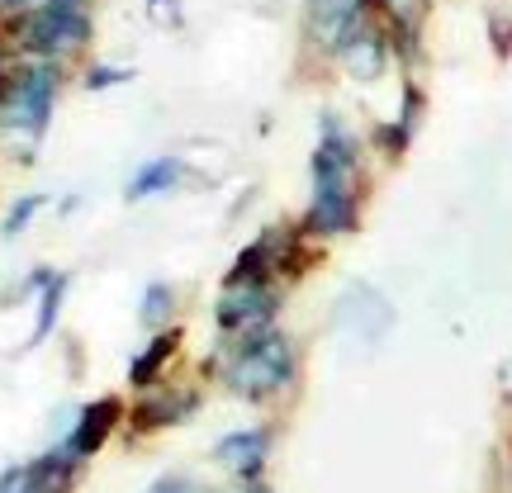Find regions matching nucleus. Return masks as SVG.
<instances>
[{"instance_id": "1", "label": "nucleus", "mask_w": 512, "mask_h": 493, "mask_svg": "<svg viewBox=\"0 0 512 493\" xmlns=\"http://www.w3.org/2000/svg\"><path fill=\"white\" fill-rule=\"evenodd\" d=\"M366 195V147L342 114L323 110L318 114V143L309 157V204L299 214V228L323 247L337 238H351V233H361Z\"/></svg>"}, {"instance_id": "2", "label": "nucleus", "mask_w": 512, "mask_h": 493, "mask_svg": "<svg viewBox=\"0 0 512 493\" xmlns=\"http://www.w3.org/2000/svg\"><path fill=\"white\" fill-rule=\"evenodd\" d=\"M204 384L219 380L228 399L247 403V408H280L285 399L299 394V342L285 328H261L247 337H214V351L200 366Z\"/></svg>"}, {"instance_id": "3", "label": "nucleus", "mask_w": 512, "mask_h": 493, "mask_svg": "<svg viewBox=\"0 0 512 493\" xmlns=\"http://www.w3.org/2000/svg\"><path fill=\"white\" fill-rule=\"evenodd\" d=\"M62 62H43V57H15V67L0 86V138L10 147L15 162H34L38 143L48 138L57 114V95H62Z\"/></svg>"}, {"instance_id": "4", "label": "nucleus", "mask_w": 512, "mask_h": 493, "mask_svg": "<svg viewBox=\"0 0 512 493\" xmlns=\"http://www.w3.org/2000/svg\"><path fill=\"white\" fill-rule=\"evenodd\" d=\"M5 38L10 48L24 57H43V62H72L91 48L95 15L86 0H38L34 10L5 19Z\"/></svg>"}, {"instance_id": "5", "label": "nucleus", "mask_w": 512, "mask_h": 493, "mask_svg": "<svg viewBox=\"0 0 512 493\" xmlns=\"http://www.w3.org/2000/svg\"><path fill=\"white\" fill-rule=\"evenodd\" d=\"M204 399H209L204 380H166L157 389H143V394L128 399L124 437L147 441L171 432V427H185V422H195L204 413Z\"/></svg>"}, {"instance_id": "6", "label": "nucleus", "mask_w": 512, "mask_h": 493, "mask_svg": "<svg viewBox=\"0 0 512 493\" xmlns=\"http://www.w3.org/2000/svg\"><path fill=\"white\" fill-rule=\"evenodd\" d=\"M290 304V290L280 280L266 285H219L214 294V337H247L261 328H280V313Z\"/></svg>"}, {"instance_id": "7", "label": "nucleus", "mask_w": 512, "mask_h": 493, "mask_svg": "<svg viewBox=\"0 0 512 493\" xmlns=\"http://www.w3.org/2000/svg\"><path fill=\"white\" fill-rule=\"evenodd\" d=\"M332 328L342 332L347 342H356V347H375L394 328V304L370 280H347L337 304H332Z\"/></svg>"}, {"instance_id": "8", "label": "nucleus", "mask_w": 512, "mask_h": 493, "mask_svg": "<svg viewBox=\"0 0 512 493\" xmlns=\"http://www.w3.org/2000/svg\"><path fill=\"white\" fill-rule=\"evenodd\" d=\"M275 456V422H247V427H233L214 441V465H219L223 479H233V489L242 484H261L266 470H271Z\"/></svg>"}, {"instance_id": "9", "label": "nucleus", "mask_w": 512, "mask_h": 493, "mask_svg": "<svg viewBox=\"0 0 512 493\" xmlns=\"http://www.w3.org/2000/svg\"><path fill=\"white\" fill-rule=\"evenodd\" d=\"M124 418H128V399H124V394H100V399L81 403L76 427L62 441L76 451V460H86V465H91V460L100 456V451H105L119 432H124Z\"/></svg>"}, {"instance_id": "10", "label": "nucleus", "mask_w": 512, "mask_h": 493, "mask_svg": "<svg viewBox=\"0 0 512 493\" xmlns=\"http://www.w3.org/2000/svg\"><path fill=\"white\" fill-rule=\"evenodd\" d=\"M380 0H309V19H304V34L318 53H337L370 15H375Z\"/></svg>"}, {"instance_id": "11", "label": "nucleus", "mask_w": 512, "mask_h": 493, "mask_svg": "<svg viewBox=\"0 0 512 493\" xmlns=\"http://www.w3.org/2000/svg\"><path fill=\"white\" fill-rule=\"evenodd\" d=\"M337 67L351 76V81H361V86H370V81H380L384 67L394 62V48H389V34H384V19L370 15L356 34L337 48Z\"/></svg>"}, {"instance_id": "12", "label": "nucleus", "mask_w": 512, "mask_h": 493, "mask_svg": "<svg viewBox=\"0 0 512 493\" xmlns=\"http://www.w3.org/2000/svg\"><path fill=\"white\" fill-rule=\"evenodd\" d=\"M195 176V166L185 152H157L128 171L124 181V200L128 204H143V200H162V195H176L185 181Z\"/></svg>"}, {"instance_id": "13", "label": "nucleus", "mask_w": 512, "mask_h": 493, "mask_svg": "<svg viewBox=\"0 0 512 493\" xmlns=\"http://www.w3.org/2000/svg\"><path fill=\"white\" fill-rule=\"evenodd\" d=\"M185 356V323H176V328H162L152 332L143 342V351L128 361V389L133 394H143V389H157V384L171 380V366Z\"/></svg>"}, {"instance_id": "14", "label": "nucleus", "mask_w": 512, "mask_h": 493, "mask_svg": "<svg viewBox=\"0 0 512 493\" xmlns=\"http://www.w3.org/2000/svg\"><path fill=\"white\" fill-rule=\"evenodd\" d=\"M24 479H29V493H76L86 479V460H76L67 441H48V451L24 460Z\"/></svg>"}, {"instance_id": "15", "label": "nucleus", "mask_w": 512, "mask_h": 493, "mask_svg": "<svg viewBox=\"0 0 512 493\" xmlns=\"http://www.w3.org/2000/svg\"><path fill=\"white\" fill-rule=\"evenodd\" d=\"M275 238H280L275 223L256 228V238L233 256V266L223 271L219 285H266V280H275Z\"/></svg>"}, {"instance_id": "16", "label": "nucleus", "mask_w": 512, "mask_h": 493, "mask_svg": "<svg viewBox=\"0 0 512 493\" xmlns=\"http://www.w3.org/2000/svg\"><path fill=\"white\" fill-rule=\"evenodd\" d=\"M176 323H181V290L171 280H147L138 294V328L152 337V332L176 328Z\"/></svg>"}, {"instance_id": "17", "label": "nucleus", "mask_w": 512, "mask_h": 493, "mask_svg": "<svg viewBox=\"0 0 512 493\" xmlns=\"http://www.w3.org/2000/svg\"><path fill=\"white\" fill-rule=\"evenodd\" d=\"M67 294H72V271H53V280L34 294V328H29V347H43L62 323L67 309Z\"/></svg>"}, {"instance_id": "18", "label": "nucleus", "mask_w": 512, "mask_h": 493, "mask_svg": "<svg viewBox=\"0 0 512 493\" xmlns=\"http://www.w3.org/2000/svg\"><path fill=\"white\" fill-rule=\"evenodd\" d=\"M48 204H53V195H48V190H29V195H19V200L5 209V219H0V238H5V242L24 238Z\"/></svg>"}, {"instance_id": "19", "label": "nucleus", "mask_w": 512, "mask_h": 493, "mask_svg": "<svg viewBox=\"0 0 512 493\" xmlns=\"http://www.w3.org/2000/svg\"><path fill=\"white\" fill-rule=\"evenodd\" d=\"M413 138H418V133H413V128H403L399 119H384V124L370 128V147L380 152L384 162H403V152L413 147Z\"/></svg>"}, {"instance_id": "20", "label": "nucleus", "mask_w": 512, "mask_h": 493, "mask_svg": "<svg viewBox=\"0 0 512 493\" xmlns=\"http://www.w3.org/2000/svg\"><path fill=\"white\" fill-rule=\"evenodd\" d=\"M143 493H214V484L195 470H162Z\"/></svg>"}, {"instance_id": "21", "label": "nucleus", "mask_w": 512, "mask_h": 493, "mask_svg": "<svg viewBox=\"0 0 512 493\" xmlns=\"http://www.w3.org/2000/svg\"><path fill=\"white\" fill-rule=\"evenodd\" d=\"M128 81H133V72H128V67H114V62H91L86 76H81L86 91H114V86H128Z\"/></svg>"}, {"instance_id": "22", "label": "nucleus", "mask_w": 512, "mask_h": 493, "mask_svg": "<svg viewBox=\"0 0 512 493\" xmlns=\"http://www.w3.org/2000/svg\"><path fill=\"white\" fill-rule=\"evenodd\" d=\"M422 110H427V95H422V86H418V81H403V105H399V114H394V119H399L403 128H413V133H418Z\"/></svg>"}, {"instance_id": "23", "label": "nucleus", "mask_w": 512, "mask_h": 493, "mask_svg": "<svg viewBox=\"0 0 512 493\" xmlns=\"http://www.w3.org/2000/svg\"><path fill=\"white\" fill-rule=\"evenodd\" d=\"M489 48L503 62L512 57V15H489Z\"/></svg>"}, {"instance_id": "24", "label": "nucleus", "mask_w": 512, "mask_h": 493, "mask_svg": "<svg viewBox=\"0 0 512 493\" xmlns=\"http://www.w3.org/2000/svg\"><path fill=\"white\" fill-rule=\"evenodd\" d=\"M143 10L152 24H162V29H181V0H143Z\"/></svg>"}, {"instance_id": "25", "label": "nucleus", "mask_w": 512, "mask_h": 493, "mask_svg": "<svg viewBox=\"0 0 512 493\" xmlns=\"http://www.w3.org/2000/svg\"><path fill=\"white\" fill-rule=\"evenodd\" d=\"M422 0H380L375 5V15H418Z\"/></svg>"}, {"instance_id": "26", "label": "nucleus", "mask_w": 512, "mask_h": 493, "mask_svg": "<svg viewBox=\"0 0 512 493\" xmlns=\"http://www.w3.org/2000/svg\"><path fill=\"white\" fill-rule=\"evenodd\" d=\"M38 0H0V15L5 19H15V15H24V10H34Z\"/></svg>"}, {"instance_id": "27", "label": "nucleus", "mask_w": 512, "mask_h": 493, "mask_svg": "<svg viewBox=\"0 0 512 493\" xmlns=\"http://www.w3.org/2000/svg\"><path fill=\"white\" fill-rule=\"evenodd\" d=\"M76 209H81V195H67V200H57V214H62V219H67V214H76Z\"/></svg>"}, {"instance_id": "28", "label": "nucleus", "mask_w": 512, "mask_h": 493, "mask_svg": "<svg viewBox=\"0 0 512 493\" xmlns=\"http://www.w3.org/2000/svg\"><path fill=\"white\" fill-rule=\"evenodd\" d=\"M233 493H275V489L266 484V479H261V484H242V489H233Z\"/></svg>"}]
</instances>
